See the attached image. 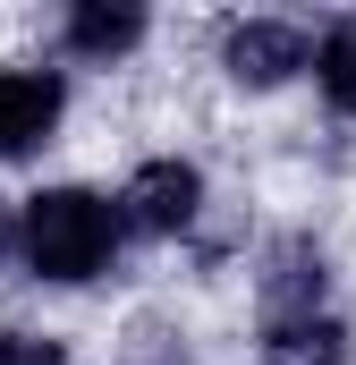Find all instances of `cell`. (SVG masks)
<instances>
[{"label": "cell", "instance_id": "6da1fadb", "mask_svg": "<svg viewBox=\"0 0 356 365\" xmlns=\"http://www.w3.org/2000/svg\"><path fill=\"white\" fill-rule=\"evenodd\" d=\"M17 247H26V264L43 280H93L110 264V247H119V212L93 187H51V195L26 204Z\"/></svg>", "mask_w": 356, "mask_h": 365}, {"label": "cell", "instance_id": "7a4b0ae2", "mask_svg": "<svg viewBox=\"0 0 356 365\" xmlns=\"http://www.w3.org/2000/svg\"><path fill=\"white\" fill-rule=\"evenodd\" d=\"M60 119V77L34 68H0V153H34Z\"/></svg>", "mask_w": 356, "mask_h": 365}, {"label": "cell", "instance_id": "3957f363", "mask_svg": "<svg viewBox=\"0 0 356 365\" xmlns=\"http://www.w3.org/2000/svg\"><path fill=\"white\" fill-rule=\"evenodd\" d=\"M195 195H204V179L187 162H145L127 179V212H136V230H187L195 221Z\"/></svg>", "mask_w": 356, "mask_h": 365}, {"label": "cell", "instance_id": "277c9868", "mask_svg": "<svg viewBox=\"0 0 356 365\" xmlns=\"http://www.w3.org/2000/svg\"><path fill=\"white\" fill-rule=\"evenodd\" d=\"M305 60H314V51H305L297 26H263V17H255V26L229 34V77H246V86H280V77L305 68Z\"/></svg>", "mask_w": 356, "mask_h": 365}, {"label": "cell", "instance_id": "5b68a950", "mask_svg": "<svg viewBox=\"0 0 356 365\" xmlns=\"http://www.w3.org/2000/svg\"><path fill=\"white\" fill-rule=\"evenodd\" d=\"M340 349H348V331L331 323V314H288L280 331H271V365H340Z\"/></svg>", "mask_w": 356, "mask_h": 365}, {"label": "cell", "instance_id": "8992f818", "mask_svg": "<svg viewBox=\"0 0 356 365\" xmlns=\"http://www.w3.org/2000/svg\"><path fill=\"white\" fill-rule=\"evenodd\" d=\"M136 34H145V9H102V0H85V9L68 17V43H77V51H93V60L127 51Z\"/></svg>", "mask_w": 356, "mask_h": 365}, {"label": "cell", "instance_id": "52a82bcc", "mask_svg": "<svg viewBox=\"0 0 356 365\" xmlns=\"http://www.w3.org/2000/svg\"><path fill=\"white\" fill-rule=\"evenodd\" d=\"M314 68H323V93H331L340 110H356V26H340V34L323 43V60H314Z\"/></svg>", "mask_w": 356, "mask_h": 365}, {"label": "cell", "instance_id": "ba28073f", "mask_svg": "<svg viewBox=\"0 0 356 365\" xmlns=\"http://www.w3.org/2000/svg\"><path fill=\"white\" fill-rule=\"evenodd\" d=\"M314 289H323V264L305 272V247H288V255H280V280H271V297L288 306V297H314Z\"/></svg>", "mask_w": 356, "mask_h": 365}, {"label": "cell", "instance_id": "9c48e42d", "mask_svg": "<svg viewBox=\"0 0 356 365\" xmlns=\"http://www.w3.org/2000/svg\"><path fill=\"white\" fill-rule=\"evenodd\" d=\"M0 365H68L60 340H34V331H0Z\"/></svg>", "mask_w": 356, "mask_h": 365}, {"label": "cell", "instance_id": "30bf717a", "mask_svg": "<svg viewBox=\"0 0 356 365\" xmlns=\"http://www.w3.org/2000/svg\"><path fill=\"white\" fill-rule=\"evenodd\" d=\"M9 255H17V230H9V212H0V264H9Z\"/></svg>", "mask_w": 356, "mask_h": 365}]
</instances>
